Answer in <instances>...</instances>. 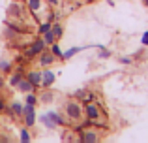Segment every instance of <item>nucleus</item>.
I'll return each instance as SVG.
<instances>
[{"label":"nucleus","mask_w":148,"mask_h":143,"mask_svg":"<svg viewBox=\"0 0 148 143\" xmlns=\"http://www.w3.org/2000/svg\"><path fill=\"white\" fill-rule=\"evenodd\" d=\"M64 109H66V115H68L69 121L79 122L81 119H83V111L84 109H83V106H81L79 100H68L66 106H64Z\"/></svg>","instance_id":"1"},{"label":"nucleus","mask_w":148,"mask_h":143,"mask_svg":"<svg viewBox=\"0 0 148 143\" xmlns=\"http://www.w3.org/2000/svg\"><path fill=\"white\" fill-rule=\"evenodd\" d=\"M84 113H86V119H90V121H98V119H101L105 115L101 111V106L99 104H94V102L84 104Z\"/></svg>","instance_id":"2"},{"label":"nucleus","mask_w":148,"mask_h":143,"mask_svg":"<svg viewBox=\"0 0 148 143\" xmlns=\"http://www.w3.org/2000/svg\"><path fill=\"white\" fill-rule=\"evenodd\" d=\"M79 141H83V143H96V141H99V132H98L96 128H90V126H86V128L81 132Z\"/></svg>","instance_id":"3"},{"label":"nucleus","mask_w":148,"mask_h":143,"mask_svg":"<svg viewBox=\"0 0 148 143\" xmlns=\"http://www.w3.org/2000/svg\"><path fill=\"white\" fill-rule=\"evenodd\" d=\"M54 79H56V75H54L53 70H43V72H41V87H43V88L53 87Z\"/></svg>","instance_id":"4"},{"label":"nucleus","mask_w":148,"mask_h":143,"mask_svg":"<svg viewBox=\"0 0 148 143\" xmlns=\"http://www.w3.org/2000/svg\"><path fill=\"white\" fill-rule=\"evenodd\" d=\"M54 60H56V57H54L53 53H51V49H49V51H47V47H45L43 51L40 53V64H41V66H43V68H47V66H51V64H53Z\"/></svg>","instance_id":"5"},{"label":"nucleus","mask_w":148,"mask_h":143,"mask_svg":"<svg viewBox=\"0 0 148 143\" xmlns=\"http://www.w3.org/2000/svg\"><path fill=\"white\" fill-rule=\"evenodd\" d=\"M47 47V45H45V41H43V38H36V40H32V44H30V51L34 53V57H38L40 55L41 51H43V49Z\"/></svg>","instance_id":"6"},{"label":"nucleus","mask_w":148,"mask_h":143,"mask_svg":"<svg viewBox=\"0 0 148 143\" xmlns=\"http://www.w3.org/2000/svg\"><path fill=\"white\" fill-rule=\"evenodd\" d=\"M17 90H19V92H25V94H26V92H34V90H36V87H34V85L30 83L26 77H23V79L17 83Z\"/></svg>","instance_id":"7"},{"label":"nucleus","mask_w":148,"mask_h":143,"mask_svg":"<svg viewBox=\"0 0 148 143\" xmlns=\"http://www.w3.org/2000/svg\"><path fill=\"white\" fill-rule=\"evenodd\" d=\"M26 79H28L34 87H41V72H36V70L26 72Z\"/></svg>","instance_id":"8"},{"label":"nucleus","mask_w":148,"mask_h":143,"mask_svg":"<svg viewBox=\"0 0 148 143\" xmlns=\"http://www.w3.org/2000/svg\"><path fill=\"white\" fill-rule=\"evenodd\" d=\"M25 126L26 128H30V126H34L36 124V121H38V115H36V109H32V111H28V113L25 115Z\"/></svg>","instance_id":"9"},{"label":"nucleus","mask_w":148,"mask_h":143,"mask_svg":"<svg viewBox=\"0 0 148 143\" xmlns=\"http://www.w3.org/2000/svg\"><path fill=\"white\" fill-rule=\"evenodd\" d=\"M47 117H51V121H53L56 126H64L66 124V121L62 119V115L58 113V111H47Z\"/></svg>","instance_id":"10"},{"label":"nucleus","mask_w":148,"mask_h":143,"mask_svg":"<svg viewBox=\"0 0 148 143\" xmlns=\"http://www.w3.org/2000/svg\"><path fill=\"white\" fill-rule=\"evenodd\" d=\"M51 32L56 36V40H60L62 36H64V26H62V23H53V26H51Z\"/></svg>","instance_id":"11"},{"label":"nucleus","mask_w":148,"mask_h":143,"mask_svg":"<svg viewBox=\"0 0 148 143\" xmlns=\"http://www.w3.org/2000/svg\"><path fill=\"white\" fill-rule=\"evenodd\" d=\"M41 2L43 0H26V6L30 11H40L41 10Z\"/></svg>","instance_id":"12"},{"label":"nucleus","mask_w":148,"mask_h":143,"mask_svg":"<svg viewBox=\"0 0 148 143\" xmlns=\"http://www.w3.org/2000/svg\"><path fill=\"white\" fill-rule=\"evenodd\" d=\"M23 79V72H17L15 70L13 73H11V77H10V87H17V83Z\"/></svg>","instance_id":"13"},{"label":"nucleus","mask_w":148,"mask_h":143,"mask_svg":"<svg viewBox=\"0 0 148 143\" xmlns=\"http://www.w3.org/2000/svg\"><path fill=\"white\" fill-rule=\"evenodd\" d=\"M10 109H11V113H13V115H19V117H23V104L11 102V104H10Z\"/></svg>","instance_id":"14"},{"label":"nucleus","mask_w":148,"mask_h":143,"mask_svg":"<svg viewBox=\"0 0 148 143\" xmlns=\"http://www.w3.org/2000/svg\"><path fill=\"white\" fill-rule=\"evenodd\" d=\"M81 49H83V47H71V49H68L66 53H62V60H68V59H71V57H75Z\"/></svg>","instance_id":"15"},{"label":"nucleus","mask_w":148,"mask_h":143,"mask_svg":"<svg viewBox=\"0 0 148 143\" xmlns=\"http://www.w3.org/2000/svg\"><path fill=\"white\" fill-rule=\"evenodd\" d=\"M41 38H43V41H45V45H53L54 41H56V36H54L53 32H45V34H41Z\"/></svg>","instance_id":"16"},{"label":"nucleus","mask_w":148,"mask_h":143,"mask_svg":"<svg viewBox=\"0 0 148 143\" xmlns=\"http://www.w3.org/2000/svg\"><path fill=\"white\" fill-rule=\"evenodd\" d=\"M0 72H2V73H10L11 72V62L8 59H2V60H0Z\"/></svg>","instance_id":"17"},{"label":"nucleus","mask_w":148,"mask_h":143,"mask_svg":"<svg viewBox=\"0 0 148 143\" xmlns=\"http://www.w3.org/2000/svg\"><path fill=\"white\" fill-rule=\"evenodd\" d=\"M40 121L43 122V126H47V128H51V130H53V128H56V124H54V122L51 121V117H47V113H45V115H41V117H40Z\"/></svg>","instance_id":"18"},{"label":"nucleus","mask_w":148,"mask_h":143,"mask_svg":"<svg viewBox=\"0 0 148 143\" xmlns=\"http://www.w3.org/2000/svg\"><path fill=\"white\" fill-rule=\"evenodd\" d=\"M49 47H51V53H53L56 59H62V49H60V45H58L56 41H54L53 45H49Z\"/></svg>","instance_id":"19"},{"label":"nucleus","mask_w":148,"mask_h":143,"mask_svg":"<svg viewBox=\"0 0 148 143\" xmlns=\"http://www.w3.org/2000/svg\"><path fill=\"white\" fill-rule=\"evenodd\" d=\"M51 26H53V23H51V21H45V23H41V25H40L38 32H40V34H45V32H49V30H51Z\"/></svg>","instance_id":"20"},{"label":"nucleus","mask_w":148,"mask_h":143,"mask_svg":"<svg viewBox=\"0 0 148 143\" xmlns=\"http://www.w3.org/2000/svg\"><path fill=\"white\" fill-rule=\"evenodd\" d=\"M25 104H30V106H36L38 104V96L34 92H26V102Z\"/></svg>","instance_id":"21"},{"label":"nucleus","mask_w":148,"mask_h":143,"mask_svg":"<svg viewBox=\"0 0 148 143\" xmlns=\"http://www.w3.org/2000/svg\"><path fill=\"white\" fill-rule=\"evenodd\" d=\"M19 134H21V141H23V143H30V140H32V137H30V134H28V128H23Z\"/></svg>","instance_id":"22"},{"label":"nucleus","mask_w":148,"mask_h":143,"mask_svg":"<svg viewBox=\"0 0 148 143\" xmlns=\"http://www.w3.org/2000/svg\"><path fill=\"white\" fill-rule=\"evenodd\" d=\"M94 100H96V94H94V92H86V94L83 96V100H81V102H83V104H88V102H94Z\"/></svg>","instance_id":"23"},{"label":"nucleus","mask_w":148,"mask_h":143,"mask_svg":"<svg viewBox=\"0 0 148 143\" xmlns=\"http://www.w3.org/2000/svg\"><path fill=\"white\" fill-rule=\"evenodd\" d=\"M41 102H43V104H51V102H53V94L47 92V88H45V92L41 94Z\"/></svg>","instance_id":"24"},{"label":"nucleus","mask_w":148,"mask_h":143,"mask_svg":"<svg viewBox=\"0 0 148 143\" xmlns=\"http://www.w3.org/2000/svg\"><path fill=\"white\" fill-rule=\"evenodd\" d=\"M109 57H111V51L105 49V47H101L99 49V59H109Z\"/></svg>","instance_id":"25"},{"label":"nucleus","mask_w":148,"mask_h":143,"mask_svg":"<svg viewBox=\"0 0 148 143\" xmlns=\"http://www.w3.org/2000/svg\"><path fill=\"white\" fill-rule=\"evenodd\" d=\"M84 94H86V90H83V88H81V90H77V92H75V98H77V100H83V96H84Z\"/></svg>","instance_id":"26"},{"label":"nucleus","mask_w":148,"mask_h":143,"mask_svg":"<svg viewBox=\"0 0 148 143\" xmlns=\"http://www.w3.org/2000/svg\"><path fill=\"white\" fill-rule=\"evenodd\" d=\"M25 55H17V57H15V62H17V64H23V62H25Z\"/></svg>","instance_id":"27"},{"label":"nucleus","mask_w":148,"mask_h":143,"mask_svg":"<svg viewBox=\"0 0 148 143\" xmlns=\"http://www.w3.org/2000/svg\"><path fill=\"white\" fill-rule=\"evenodd\" d=\"M141 41H143V45H148V30L145 34H143V38H141Z\"/></svg>","instance_id":"28"},{"label":"nucleus","mask_w":148,"mask_h":143,"mask_svg":"<svg viewBox=\"0 0 148 143\" xmlns=\"http://www.w3.org/2000/svg\"><path fill=\"white\" fill-rule=\"evenodd\" d=\"M120 62H122V64H131V59H130V57H122Z\"/></svg>","instance_id":"29"},{"label":"nucleus","mask_w":148,"mask_h":143,"mask_svg":"<svg viewBox=\"0 0 148 143\" xmlns=\"http://www.w3.org/2000/svg\"><path fill=\"white\" fill-rule=\"evenodd\" d=\"M45 2H47V4H53V6H56V4L60 2V0H45Z\"/></svg>","instance_id":"30"},{"label":"nucleus","mask_w":148,"mask_h":143,"mask_svg":"<svg viewBox=\"0 0 148 143\" xmlns=\"http://www.w3.org/2000/svg\"><path fill=\"white\" fill-rule=\"evenodd\" d=\"M2 87H4V81H2V79H0V88H2Z\"/></svg>","instance_id":"31"},{"label":"nucleus","mask_w":148,"mask_h":143,"mask_svg":"<svg viewBox=\"0 0 148 143\" xmlns=\"http://www.w3.org/2000/svg\"><path fill=\"white\" fill-rule=\"evenodd\" d=\"M145 6H146V8H148V0H145Z\"/></svg>","instance_id":"32"},{"label":"nucleus","mask_w":148,"mask_h":143,"mask_svg":"<svg viewBox=\"0 0 148 143\" xmlns=\"http://www.w3.org/2000/svg\"><path fill=\"white\" fill-rule=\"evenodd\" d=\"M71 2H81V0H71Z\"/></svg>","instance_id":"33"},{"label":"nucleus","mask_w":148,"mask_h":143,"mask_svg":"<svg viewBox=\"0 0 148 143\" xmlns=\"http://www.w3.org/2000/svg\"><path fill=\"white\" fill-rule=\"evenodd\" d=\"M88 2H96V0H88Z\"/></svg>","instance_id":"34"}]
</instances>
